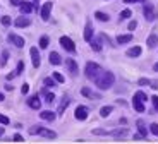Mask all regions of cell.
I'll return each instance as SVG.
<instances>
[{
  "label": "cell",
  "mask_w": 158,
  "mask_h": 144,
  "mask_svg": "<svg viewBox=\"0 0 158 144\" xmlns=\"http://www.w3.org/2000/svg\"><path fill=\"white\" fill-rule=\"evenodd\" d=\"M93 82H95V86L100 91H107L115 84V74L110 72V70H102V72L98 74V77H96Z\"/></svg>",
  "instance_id": "1"
},
{
  "label": "cell",
  "mask_w": 158,
  "mask_h": 144,
  "mask_svg": "<svg viewBox=\"0 0 158 144\" xmlns=\"http://www.w3.org/2000/svg\"><path fill=\"white\" fill-rule=\"evenodd\" d=\"M102 70L103 69H102V65H100V64H96V62H86V65H84V76H86V79H89V81H95Z\"/></svg>",
  "instance_id": "2"
},
{
  "label": "cell",
  "mask_w": 158,
  "mask_h": 144,
  "mask_svg": "<svg viewBox=\"0 0 158 144\" xmlns=\"http://www.w3.org/2000/svg\"><path fill=\"white\" fill-rule=\"evenodd\" d=\"M59 43H60V47L67 51V53H71V55L76 53V43L72 41V38H69V36L64 35V36H60V38H59Z\"/></svg>",
  "instance_id": "3"
},
{
  "label": "cell",
  "mask_w": 158,
  "mask_h": 144,
  "mask_svg": "<svg viewBox=\"0 0 158 144\" xmlns=\"http://www.w3.org/2000/svg\"><path fill=\"white\" fill-rule=\"evenodd\" d=\"M19 10L21 14H24V16H29L31 12H38L40 7H38V2H26V0H23V4L19 5Z\"/></svg>",
  "instance_id": "4"
},
{
  "label": "cell",
  "mask_w": 158,
  "mask_h": 144,
  "mask_svg": "<svg viewBox=\"0 0 158 144\" xmlns=\"http://www.w3.org/2000/svg\"><path fill=\"white\" fill-rule=\"evenodd\" d=\"M88 117H89V108H88L86 105H77L74 110V118L79 122H84L88 120Z\"/></svg>",
  "instance_id": "5"
},
{
  "label": "cell",
  "mask_w": 158,
  "mask_h": 144,
  "mask_svg": "<svg viewBox=\"0 0 158 144\" xmlns=\"http://www.w3.org/2000/svg\"><path fill=\"white\" fill-rule=\"evenodd\" d=\"M7 41L10 43V45H14L16 48H24V45H26V39H24L23 36H19L17 33H9Z\"/></svg>",
  "instance_id": "6"
},
{
  "label": "cell",
  "mask_w": 158,
  "mask_h": 144,
  "mask_svg": "<svg viewBox=\"0 0 158 144\" xmlns=\"http://www.w3.org/2000/svg\"><path fill=\"white\" fill-rule=\"evenodd\" d=\"M29 55H31L33 67H35V69H40V65H41V55H40L38 47H31V48H29Z\"/></svg>",
  "instance_id": "7"
},
{
  "label": "cell",
  "mask_w": 158,
  "mask_h": 144,
  "mask_svg": "<svg viewBox=\"0 0 158 144\" xmlns=\"http://www.w3.org/2000/svg\"><path fill=\"white\" fill-rule=\"evenodd\" d=\"M26 105H28L31 110H40V108H41V100H40V93L28 96V100H26Z\"/></svg>",
  "instance_id": "8"
},
{
  "label": "cell",
  "mask_w": 158,
  "mask_h": 144,
  "mask_svg": "<svg viewBox=\"0 0 158 144\" xmlns=\"http://www.w3.org/2000/svg\"><path fill=\"white\" fill-rule=\"evenodd\" d=\"M65 69H67V72L71 74V77H76V76L79 74V65L74 59H65Z\"/></svg>",
  "instance_id": "9"
},
{
  "label": "cell",
  "mask_w": 158,
  "mask_h": 144,
  "mask_svg": "<svg viewBox=\"0 0 158 144\" xmlns=\"http://www.w3.org/2000/svg\"><path fill=\"white\" fill-rule=\"evenodd\" d=\"M36 136H41V137H45V139H57L55 130H52V129H48V127H41V125H38Z\"/></svg>",
  "instance_id": "10"
},
{
  "label": "cell",
  "mask_w": 158,
  "mask_h": 144,
  "mask_svg": "<svg viewBox=\"0 0 158 144\" xmlns=\"http://www.w3.org/2000/svg\"><path fill=\"white\" fill-rule=\"evenodd\" d=\"M52 9H53V2H45V4L40 7V16H41V19H43V21L50 19Z\"/></svg>",
  "instance_id": "11"
},
{
  "label": "cell",
  "mask_w": 158,
  "mask_h": 144,
  "mask_svg": "<svg viewBox=\"0 0 158 144\" xmlns=\"http://www.w3.org/2000/svg\"><path fill=\"white\" fill-rule=\"evenodd\" d=\"M143 12H144V19L146 21H155V9H153V4H148L146 2H143Z\"/></svg>",
  "instance_id": "12"
},
{
  "label": "cell",
  "mask_w": 158,
  "mask_h": 144,
  "mask_svg": "<svg viewBox=\"0 0 158 144\" xmlns=\"http://www.w3.org/2000/svg\"><path fill=\"white\" fill-rule=\"evenodd\" d=\"M57 112H52V110H43V112H40V118L43 122H55L57 120Z\"/></svg>",
  "instance_id": "13"
},
{
  "label": "cell",
  "mask_w": 158,
  "mask_h": 144,
  "mask_svg": "<svg viewBox=\"0 0 158 144\" xmlns=\"http://www.w3.org/2000/svg\"><path fill=\"white\" fill-rule=\"evenodd\" d=\"M93 36H95V27H93V24H91V23H86V26H84V33H83L84 41L89 43L91 39H93Z\"/></svg>",
  "instance_id": "14"
},
{
  "label": "cell",
  "mask_w": 158,
  "mask_h": 144,
  "mask_svg": "<svg viewBox=\"0 0 158 144\" xmlns=\"http://www.w3.org/2000/svg\"><path fill=\"white\" fill-rule=\"evenodd\" d=\"M81 94L86 96V98H89V100H102V94L95 93V91L91 89V88H88V86H84L83 89H81Z\"/></svg>",
  "instance_id": "15"
},
{
  "label": "cell",
  "mask_w": 158,
  "mask_h": 144,
  "mask_svg": "<svg viewBox=\"0 0 158 144\" xmlns=\"http://www.w3.org/2000/svg\"><path fill=\"white\" fill-rule=\"evenodd\" d=\"M71 96H64L62 98V101H60V105H59V108H57V115H64V112H65V110L69 108V105H71Z\"/></svg>",
  "instance_id": "16"
},
{
  "label": "cell",
  "mask_w": 158,
  "mask_h": 144,
  "mask_svg": "<svg viewBox=\"0 0 158 144\" xmlns=\"http://www.w3.org/2000/svg\"><path fill=\"white\" fill-rule=\"evenodd\" d=\"M14 26L16 27H28V26H31V19H29L28 16H21V17H17V19H14Z\"/></svg>",
  "instance_id": "17"
},
{
  "label": "cell",
  "mask_w": 158,
  "mask_h": 144,
  "mask_svg": "<svg viewBox=\"0 0 158 144\" xmlns=\"http://www.w3.org/2000/svg\"><path fill=\"white\" fill-rule=\"evenodd\" d=\"M141 53H143V48L138 47V45L127 48V51H126V55L129 57V59H138V57H141Z\"/></svg>",
  "instance_id": "18"
},
{
  "label": "cell",
  "mask_w": 158,
  "mask_h": 144,
  "mask_svg": "<svg viewBox=\"0 0 158 144\" xmlns=\"http://www.w3.org/2000/svg\"><path fill=\"white\" fill-rule=\"evenodd\" d=\"M48 62H50V65H60V64L64 62L62 57H60L59 51H50V55H48Z\"/></svg>",
  "instance_id": "19"
},
{
  "label": "cell",
  "mask_w": 158,
  "mask_h": 144,
  "mask_svg": "<svg viewBox=\"0 0 158 144\" xmlns=\"http://www.w3.org/2000/svg\"><path fill=\"white\" fill-rule=\"evenodd\" d=\"M89 47H91V50L93 51H96V53H100V51H102V48H103V41H102V38H95V36H93V39H91L89 41Z\"/></svg>",
  "instance_id": "20"
},
{
  "label": "cell",
  "mask_w": 158,
  "mask_h": 144,
  "mask_svg": "<svg viewBox=\"0 0 158 144\" xmlns=\"http://www.w3.org/2000/svg\"><path fill=\"white\" fill-rule=\"evenodd\" d=\"M110 136L112 137H126L129 136V129L127 127H117L114 130H110Z\"/></svg>",
  "instance_id": "21"
},
{
  "label": "cell",
  "mask_w": 158,
  "mask_h": 144,
  "mask_svg": "<svg viewBox=\"0 0 158 144\" xmlns=\"http://www.w3.org/2000/svg\"><path fill=\"white\" fill-rule=\"evenodd\" d=\"M132 108L136 110L138 113H144V101H141L139 98H136V96H132Z\"/></svg>",
  "instance_id": "22"
},
{
  "label": "cell",
  "mask_w": 158,
  "mask_h": 144,
  "mask_svg": "<svg viewBox=\"0 0 158 144\" xmlns=\"http://www.w3.org/2000/svg\"><path fill=\"white\" fill-rule=\"evenodd\" d=\"M136 125H138V134L143 137V139H146L148 137V129L144 127V122L139 118V120H136Z\"/></svg>",
  "instance_id": "23"
},
{
  "label": "cell",
  "mask_w": 158,
  "mask_h": 144,
  "mask_svg": "<svg viewBox=\"0 0 158 144\" xmlns=\"http://www.w3.org/2000/svg\"><path fill=\"white\" fill-rule=\"evenodd\" d=\"M146 45H148V48H156L158 47V35L156 33H151V35L148 36Z\"/></svg>",
  "instance_id": "24"
},
{
  "label": "cell",
  "mask_w": 158,
  "mask_h": 144,
  "mask_svg": "<svg viewBox=\"0 0 158 144\" xmlns=\"http://www.w3.org/2000/svg\"><path fill=\"white\" fill-rule=\"evenodd\" d=\"M95 19L100 21V23H108V21H110V16H108L107 12H103V10H96L95 12Z\"/></svg>",
  "instance_id": "25"
},
{
  "label": "cell",
  "mask_w": 158,
  "mask_h": 144,
  "mask_svg": "<svg viewBox=\"0 0 158 144\" xmlns=\"http://www.w3.org/2000/svg\"><path fill=\"white\" fill-rule=\"evenodd\" d=\"M131 41H132V35H131V33L117 36V45H126V43H131Z\"/></svg>",
  "instance_id": "26"
},
{
  "label": "cell",
  "mask_w": 158,
  "mask_h": 144,
  "mask_svg": "<svg viewBox=\"0 0 158 144\" xmlns=\"http://www.w3.org/2000/svg\"><path fill=\"white\" fill-rule=\"evenodd\" d=\"M112 112H114V106H112V105H105V106H102V108H100V117L107 118V117H110Z\"/></svg>",
  "instance_id": "27"
},
{
  "label": "cell",
  "mask_w": 158,
  "mask_h": 144,
  "mask_svg": "<svg viewBox=\"0 0 158 144\" xmlns=\"http://www.w3.org/2000/svg\"><path fill=\"white\" fill-rule=\"evenodd\" d=\"M57 84H59V82H57L53 77H52V76H48V77L43 79V86H45V88H48V89H53Z\"/></svg>",
  "instance_id": "28"
},
{
  "label": "cell",
  "mask_w": 158,
  "mask_h": 144,
  "mask_svg": "<svg viewBox=\"0 0 158 144\" xmlns=\"http://www.w3.org/2000/svg\"><path fill=\"white\" fill-rule=\"evenodd\" d=\"M48 45H50V38H48L47 35H43L41 38H40V41H38L40 50H47V48H48Z\"/></svg>",
  "instance_id": "29"
},
{
  "label": "cell",
  "mask_w": 158,
  "mask_h": 144,
  "mask_svg": "<svg viewBox=\"0 0 158 144\" xmlns=\"http://www.w3.org/2000/svg\"><path fill=\"white\" fill-rule=\"evenodd\" d=\"M129 17H132V10H131V9H124V10H120L118 21H126V19H129Z\"/></svg>",
  "instance_id": "30"
},
{
  "label": "cell",
  "mask_w": 158,
  "mask_h": 144,
  "mask_svg": "<svg viewBox=\"0 0 158 144\" xmlns=\"http://www.w3.org/2000/svg\"><path fill=\"white\" fill-rule=\"evenodd\" d=\"M52 77L55 79L59 84H64V82H65V77H64L62 72H57V70H55V72H52Z\"/></svg>",
  "instance_id": "31"
},
{
  "label": "cell",
  "mask_w": 158,
  "mask_h": 144,
  "mask_svg": "<svg viewBox=\"0 0 158 144\" xmlns=\"http://www.w3.org/2000/svg\"><path fill=\"white\" fill-rule=\"evenodd\" d=\"M0 24H2V26H5V27H9V26H12V24H14V21L10 19V16H2V17H0Z\"/></svg>",
  "instance_id": "32"
},
{
  "label": "cell",
  "mask_w": 158,
  "mask_h": 144,
  "mask_svg": "<svg viewBox=\"0 0 158 144\" xmlns=\"http://www.w3.org/2000/svg\"><path fill=\"white\" fill-rule=\"evenodd\" d=\"M7 60H9V50H2V53H0V67H4L7 64Z\"/></svg>",
  "instance_id": "33"
},
{
  "label": "cell",
  "mask_w": 158,
  "mask_h": 144,
  "mask_svg": "<svg viewBox=\"0 0 158 144\" xmlns=\"http://www.w3.org/2000/svg\"><path fill=\"white\" fill-rule=\"evenodd\" d=\"M91 134H93V136H110V130H105V129H93Z\"/></svg>",
  "instance_id": "34"
},
{
  "label": "cell",
  "mask_w": 158,
  "mask_h": 144,
  "mask_svg": "<svg viewBox=\"0 0 158 144\" xmlns=\"http://www.w3.org/2000/svg\"><path fill=\"white\" fill-rule=\"evenodd\" d=\"M24 69H26V65H24V60H19V62H17V65H16V72H17V74H23Z\"/></svg>",
  "instance_id": "35"
},
{
  "label": "cell",
  "mask_w": 158,
  "mask_h": 144,
  "mask_svg": "<svg viewBox=\"0 0 158 144\" xmlns=\"http://www.w3.org/2000/svg\"><path fill=\"white\" fill-rule=\"evenodd\" d=\"M45 101H47L48 105H52V103L55 101V94H53V93H48V91H47V94H45Z\"/></svg>",
  "instance_id": "36"
},
{
  "label": "cell",
  "mask_w": 158,
  "mask_h": 144,
  "mask_svg": "<svg viewBox=\"0 0 158 144\" xmlns=\"http://www.w3.org/2000/svg\"><path fill=\"white\" fill-rule=\"evenodd\" d=\"M134 96H136V98H139L141 101H148V96H146V93H144V91H136Z\"/></svg>",
  "instance_id": "37"
},
{
  "label": "cell",
  "mask_w": 158,
  "mask_h": 144,
  "mask_svg": "<svg viewBox=\"0 0 158 144\" xmlns=\"http://www.w3.org/2000/svg\"><path fill=\"white\" fill-rule=\"evenodd\" d=\"M148 127H150V132L153 134V136H156V137H158V124H156V122H153V124H150Z\"/></svg>",
  "instance_id": "38"
},
{
  "label": "cell",
  "mask_w": 158,
  "mask_h": 144,
  "mask_svg": "<svg viewBox=\"0 0 158 144\" xmlns=\"http://www.w3.org/2000/svg\"><path fill=\"white\" fill-rule=\"evenodd\" d=\"M9 124H10V118L4 113H0V125H9Z\"/></svg>",
  "instance_id": "39"
},
{
  "label": "cell",
  "mask_w": 158,
  "mask_h": 144,
  "mask_svg": "<svg viewBox=\"0 0 158 144\" xmlns=\"http://www.w3.org/2000/svg\"><path fill=\"white\" fill-rule=\"evenodd\" d=\"M150 100H151V105H153V110L158 113V96H156V94H153Z\"/></svg>",
  "instance_id": "40"
},
{
  "label": "cell",
  "mask_w": 158,
  "mask_h": 144,
  "mask_svg": "<svg viewBox=\"0 0 158 144\" xmlns=\"http://www.w3.org/2000/svg\"><path fill=\"white\" fill-rule=\"evenodd\" d=\"M138 84L139 86H151V81H150V79H146V77H141L138 81Z\"/></svg>",
  "instance_id": "41"
},
{
  "label": "cell",
  "mask_w": 158,
  "mask_h": 144,
  "mask_svg": "<svg viewBox=\"0 0 158 144\" xmlns=\"http://www.w3.org/2000/svg\"><path fill=\"white\" fill-rule=\"evenodd\" d=\"M12 141H14V142H24V137L17 132V134H14V136H12Z\"/></svg>",
  "instance_id": "42"
},
{
  "label": "cell",
  "mask_w": 158,
  "mask_h": 144,
  "mask_svg": "<svg viewBox=\"0 0 158 144\" xmlns=\"http://www.w3.org/2000/svg\"><path fill=\"white\" fill-rule=\"evenodd\" d=\"M136 27H138V21H131V23L127 24V29H129V31H134Z\"/></svg>",
  "instance_id": "43"
},
{
  "label": "cell",
  "mask_w": 158,
  "mask_h": 144,
  "mask_svg": "<svg viewBox=\"0 0 158 144\" xmlns=\"http://www.w3.org/2000/svg\"><path fill=\"white\" fill-rule=\"evenodd\" d=\"M21 93H23V94H28L29 93V84H28V82H24V84L21 86Z\"/></svg>",
  "instance_id": "44"
},
{
  "label": "cell",
  "mask_w": 158,
  "mask_h": 144,
  "mask_svg": "<svg viewBox=\"0 0 158 144\" xmlns=\"http://www.w3.org/2000/svg\"><path fill=\"white\" fill-rule=\"evenodd\" d=\"M17 76H19V74H17L16 70H14V72H10V74H7V76H5V79H7V81H12V79H14V77H17Z\"/></svg>",
  "instance_id": "45"
},
{
  "label": "cell",
  "mask_w": 158,
  "mask_h": 144,
  "mask_svg": "<svg viewBox=\"0 0 158 144\" xmlns=\"http://www.w3.org/2000/svg\"><path fill=\"white\" fill-rule=\"evenodd\" d=\"M10 2V5H14V7H19L21 4H23V0H9Z\"/></svg>",
  "instance_id": "46"
},
{
  "label": "cell",
  "mask_w": 158,
  "mask_h": 144,
  "mask_svg": "<svg viewBox=\"0 0 158 144\" xmlns=\"http://www.w3.org/2000/svg\"><path fill=\"white\" fill-rule=\"evenodd\" d=\"M4 89H5V91H12V89H14V86H12V84H5Z\"/></svg>",
  "instance_id": "47"
},
{
  "label": "cell",
  "mask_w": 158,
  "mask_h": 144,
  "mask_svg": "<svg viewBox=\"0 0 158 144\" xmlns=\"http://www.w3.org/2000/svg\"><path fill=\"white\" fill-rule=\"evenodd\" d=\"M124 4H138V0H124Z\"/></svg>",
  "instance_id": "48"
},
{
  "label": "cell",
  "mask_w": 158,
  "mask_h": 144,
  "mask_svg": "<svg viewBox=\"0 0 158 144\" xmlns=\"http://www.w3.org/2000/svg\"><path fill=\"white\" fill-rule=\"evenodd\" d=\"M120 124H122V125H127V118L122 117V118H120Z\"/></svg>",
  "instance_id": "49"
},
{
  "label": "cell",
  "mask_w": 158,
  "mask_h": 144,
  "mask_svg": "<svg viewBox=\"0 0 158 144\" xmlns=\"http://www.w3.org/2000/svg\"><path fill=\"white\" fill-rule=\"evenodd\" d=\"M4 134H5V125H4V127H0V137L4 136Z\"/></svg>",
  "instance_id": "50"
},
{
  "label": "cell",
  "mask_w": 158,
  "mask_h": 144,
  "mask_svg": "<svg viewBox=\"0 0 158 144\" xmlns=\"http://www.w3.org/2000/svg\"><path fill=\"white\" fill-rule=\"evenodd\" d=\"M4 100H5V96H4V93H2V91H0V103L4 101Z\"/></svg>",
  "instance_id": "51"
},
{
  "label": "cell",
  "mask_w": 158,
  "mask_h": 144,
  "mask_svg": "<svg viewBox=\"0 0 158 144\" xmlns=\"http://www.w3.org/2000/svg\"><path fill=\"white\" fill-rule=\"evenodd\" d=\"M153 70H155V72H158V62H156V64H155V65H153Z\"/></svg>",
  "instance_id": "52"
},
{
  "label": "cell",
  "mask_w": 158,
  "mask_h": 144,
  "mask_svg": "<svg viewBox=\"0 0 158 144\" xmlns=\"http://www.w3.org/2000/svg\"><path fill=\"white\" fill-rule=\"evenodd\" d=\"M138 2H141V4H143V2H146V0H138Z\"/></svg>",
  "instance_id": "53"
},
{
  "label": "cell",
  "mask_w": 158,
  "mask_h": 144,
  "mask_svg": "<svg viewBox=\"0 0 158 144\" xmlns=\"http://www.w3.org/2000/svg\"><path fill=\"white\" fill-rule=\"evenodd\" d=\"M33 2H38V4H40V0H33Z\"/></svg>",
  "instance_id": "54"
}]
</instances>
